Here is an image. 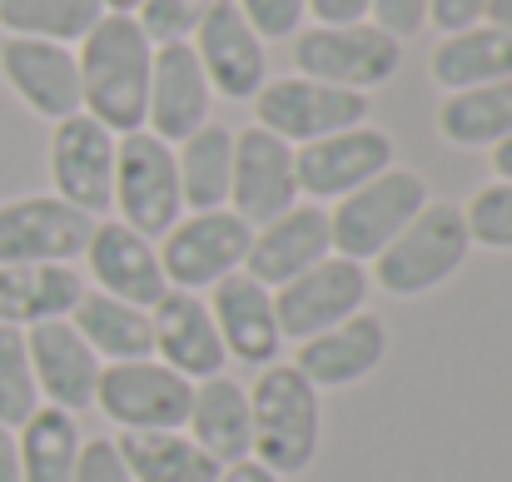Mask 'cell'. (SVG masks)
I'll use <instances>...</instances> for the list:
<instances>
[{"mask_svg": "<svg viewBox=\"0 0 512 482\" xmlns=\"http://www.w3.org/2000/svg\"><path fill=\"white\" fill-rule=\"evenodd\" d=\"M80 95L85 115L100 120L110 135H135L145 130V105H150V70H155V45L140 30L135 15H100L95 30L80 40Z\"/></svg>", "mask_w": 512, "mask_h": 482, "instance_id": "1", "label": "cell"}, {"mask_svg": "<svg viewBox=\"0 0 512 482\" xmlns=\"http://www.w3.org/2000/svg\"><path fill=\"white\" fill-rule=\"evenodd\" d=\"M249 418H254V453L274 478L304 473L319 458V433H324L319 388L294 363L259 368L249 388Z\"/></svg>", "mask_w": 512, "mask_h": 482, "instance_id": "2", "label": "cell"}, {"mask_svg": "<svg viewBox=\"0 0 512 482\" xmlns=\"http://www.w3.org/2000/svg\"><path fill=\"white\" fill-rule=\"evenodd\" d=\"M473 239H468V224H463V209L458 204H423L413 214V224L373 259V279L383 284V294L393 299H418L438 284H448L463 259H468Z\"/></svg>", "mask_w": 512, "mask_h": 482, "instance_id": "3", "label": "cell"}, {"mask_svg": "<svg viewBox=\"0 0 512 482\" xmlns=\"http://www.w3.org/2000/svg\"><path fill=\"white\" fill-rule=\"evenodd\" d=\"M428 204V184L413 169H383L378 179H368L363 189L343 194L339 209L329 214V234H334V254L363 264L378 259L408 224L413 214Z\"/></svg>", "mask_w": 512, "mask_h": 482, "instance_id": "4", "label": "cell"}, {"mask_svg": "<svg viewBox=\"0 0 512 482\" xmlns=\"http://www.w3.org/2000/svg\"><path fill=\"white\" fill-rule=\"evenodd\" d=\"M403 65V45L393 35H383L378 25L358 20V25H314L294 40V70L339 90L368 95L373 85L393 80Z\"/></svg>", "mask_w": 512, "mask_h": 482, "instance_id": "5", "label": "cell"}, {"mask_svg": "<svg viewBox=\"0 0 512 482\" xmlns=\"http://www.w3.org/2000/svg\"><path fill=\"white\" fill-rule=\"evenodd\" d=\"M115 209H120V224H130L145 239L170 234L174 224L184 219L174 150L165 140H155L150 130L120 135V150H115Z\"/></svg>", "mask_w": 512, "mask_h": 482, "instance_id": "6", "label": "cell"}, {"mask_svg": "<svg viewBox=\"0 0 512 482\" xmlns=\"http://www.w3.org/2000/svg\"><path fill=\"white\" fill-rule=\"evenodd\" d=\"M189 378H179L160 358H135V363H105L95 408L120 423L125 433H174L189 418Z\"/></svg>", "mask_w": 512, "mask_h": 482, "instance_id": "7", "label": "cell"}, {"mask_svg": "<svg viewBox=\"0 0 512 482\" xmlns=\"http://www.w3.org/2000/svg\"><path fill=\"white\" fill-rule=\"evenodd\" d=\"M254 115H259V130L279 135L284 145H314V140L363 125L368 95L309 80V75H284L254 95Z\"/></svg>", "mask_w": 512, "mask_h": 482, "instance_id": "8", "label": "cell"}, {"mask_svg": "<svg viewBox=\"0 0 512 482\" xmlns=\"http://www.w3.org/2000/svg\"><path fill=\"white\" fill-rule=\"evenodd\" d=\"M249 239H254V229H249L234 209L189 214V219H179L170 234H165L160 269H165L170 289H184V294L214 289L219 279H229V274L244 269Z\"/></svg>", "mask_w": 512, "mask_h": 482, "instance_id": "9", "label": "cell"}, {"mask_svg": "<svg viewBox=\"0 0 512 482\" xmlns=\"http://www.w3.org/2000/svg\"><path fill=\"white\" fill-rule=\"evenodd\" d=\"M95 219L55 194H25L0 204V269L5 264H70L85 254Z\"/></svg>", "mask_w": 512, "mask_h": 482, "instance_id": "10", "label": "cell"}, {"mask_svg": "<svg viewBox=\"0 0 512 482\" xmlns=\"http://www.w3.org/2000/svg\"><path fill=\"white\" fill-rule=\"evenodd\" d=\"M115 150H120V135H110L85 110L60 120L55 135H50V184H55V199L75 204L90 219L105 214L115 204Z\"/></svg>", "mask_w": 512, "mask_h": 482, "instance_id": "11", "label": "cell"}, {"mask_svg": "<svg viewBox=\"0 0 512 482\" xmlns=\"http://www.w3.org/2000/svg\"><path fill=\"white\" fill-rule=\"evenodd\" d=\"M363 299H368V274L363 264L343 259V254H329L319 259L314 269H304L299 279H289L279 294H274V319H279V333L284 338H314L334 323L363 314Z\"/></svg>", "mask_w": 512, "mask_h": 482, "instance_id": "12", "label": "cell"}, {"mask_svg": "<svg viewBox=\"0 0 512 482\" xmlns=\"http://www.w3.org/2000/svg\"><path fill=\"white\" fill-rule=\"evenodd\" d=\"M229 199L234 214L249 229L274 224L299 204V169H294V145H284L269 130H239L234 135V174H229Z\"/></svg>", "mask_w": 512, "mask_h": 482, "instance_id": "13", "label": "cell"}, {"mask_svg": "<svg viewBox=\"0 0 512 482\" xmlns=\"http://www.w3.org/2000/svg\"><path fill=\"white\" fill-rule=\"evenodd\" d=\"M0 75L5 85L15 90V100L25 110H35L40 120L60 125L70 115L85 110V95H80V60L70 45H55V40H25V35H10L0 45Z\"/></svg>", "mask_w": 512, "mask_h": 482, "instance_id": "14", "label": "cell"}, {"mask_svg": "<svg viewBox=\"0 0 512 482\" xmlns=\"http://www.w3.org/2000/svg\"><path fill=\"white\" fill-rule=\"evenodd\" d=\"M294 169H299V194H309L314 204L343 199V194L363 189L368 179H378L383 169H393V140L383 130L353 125L343 135L294 150Z\"/></svg>", "mask_w": 512, "mask_h": 482, "instance_id": "15", "label": "cell"}, {"mask_svg": "<svg viewBox=\"0 0 512 482\" xmlns=\"http://www.w3.org/2000/svg\"><path fill=\"white\" fill-rule=\"evenodd\" d=\"M25 348H30V368H35V388L50 408L65 413H85L95 403L100 388V353L75 333L70 319H50L25 328Z\"/></svg>", "mask_w": 512, "mask_h": 482, "instance_id": "16", "label": "cell"}, {"mask_svg": "<svg viewBox=\"0 0 512 482\" xmlns=\"http://www.w3.org/2000/svg\"><path fill=\"white\" fill-rule=\"evenodd\" d=\"M85 259H90V274H95L100 294H110L120 304H135V309L150 314L170 294V279L160 269V249L120 219L95 224V234L85 244Z\"/></svg>", "mask_w": 512, "mask_h": 482, "instance_id": "17", "label": "cell"}, {"mask_svg": "<svg viewBox=\"0 0 512 482\" xmlns=\"http://www.w3.org/2000/svg\"><path fill=\"white\" fill-rule=\"evenodd\" d=\"M334 254V234H329V209L324 204H294L289 214H279L274 224L254 229L244 269L254 284L264 289H284L289 279H299L304 269H314L319 259Z\"/></svg>", "mask_w": 512, "mask_h": 482, "instance_id": "18", "label": "cell"}, {"mask_svg": "<svg viewBox=\"0 0 512 482\" xmlns=\"http://www.w3.org/2000/svg\"><path fill=\"white\" fill-rule=\"evenodd\" d=\"M194 55L209 75V90H219L224 100H254L264 90V40L234 0H214V10L194 30Z\"/></svg>", "mask_w": 512, "mask_h": 482, "instance_id": "19", "label": "cell"}, {"mask_svg": "<svg viewBox=\"0 0 512 482\" xmlns=\"http://www.w3.org/2000/svg\"><path fill=\"white\" fill-rule=\"evenodd\" d=\"M209 75L194 55L189 40L155 45V70H150V105H145V130L165 145L189 140L199 125H209Z\"/></svg>", "mask_w": 512, "mask_h": 482, "instance_id": "20", "label": "cell"}, {"mask_svg": "<svg viewBox=\"0 0 512 482\" xmlns=\"http://www.w3.org/2000/svg\"><path fill=\"white\" fill-rule=\"evenodd\" d=\"M150 333H155V353L160 363H170L179 378H214L224 373V338L219 323L209 314L204 299L170 289L155 309H150Z\"/></svg>", "mask_w": 512, "mask_h": 482, "instance_id": "21", "label": "cell"}, {"mask_svg": "<svg viewBox=\"0 0 512 482\" xmlns=\"http://www.w3.org/2000/svg\"><path fill=\"white\" fill-rule=\"evenodd\" d=\"M388 353V328L373 314H353V319L334 323L314 338L299 343L294 368L314 383V388H353L363 383Z\"/></svg>", "mask_w": 512, "mask_h": 482, "instance_id": "22", "label": "cell"}, {"mask_svg": "<svg viewBox=\"0 0 512 482\" xmlns=\"http://www.w3.org/2000/svg\"><path fill=\"white\" fill-rule=\"evenodd\" d=\"M209 314L219 323V338H224V353L249 363V368H269L284 333L274 319V294L264 284H254L249 274H229L214 284V304Z\"/></svg>", "mask_w": 512, "mask_h": 482, "instance_id": "23", "label": "cell"}, {"mask_svg": "<svg viewBox=\"0 0 512 482\" xmlns=\"http://www.w3.org/2000/svg\"><path fill=\"white\" fill-rule=\"evenodd\" d=\"M189 438L219 463H244L254 453V418H249V388H239L234 378L214 373L194 388L189 398V418H184Z\"/></svg>", "mask_w": 512, "mask_h": 482, "instance_id": "24", "label": "cell"}, {"mask_svg": "<svg viewBox=\"0 0 512 482\" xmlns=\"http://www.w3.org/2000/svg\"><path fill=\"white\" fill-rule=\"evenodd\" d=\"M85 299V279L70 264H5L0 269V323L35 328L70 319Z\"/></svg>", "mask_w": 512, "mask_h": 482, "instance_id": "25", "label": "cell"}, {"mask_svg": "<svg viewBox=\"0 0 512 482\" xmlns=\"http://www.w3.org/2000/svg\"><path fill=\"white\" fill-rule=\"evenodd\" d=\"M433 80L448 95L512 80V35L498 25H468L458 35H443L433 50Z\"/></svg>", "mask_w": 512, "mask_h": 482, "instance_id": "26", "label": "cell"}, {"mask_svg": "<svg viewBox=\"0 0 512 482\" xmlns=\"http://www.w3.org/2000/svg\"><path fill=\"white\" fill-rule=\"evenodd\" d=\"M75 333L100 353V363H135V358H155V333H150V314L135 304H120L110 294H90L80 299V309L70 314Z\"/></svg>", "mask_w": 512, "mask_h": 482, "instance_id": "27", "label": "cell"}, {"mask_svg": "<svg viewBox=\"0 0 512 482\" xmlns=\"http://www.w3.org/2000/svg\"><path fill=\"white\" fill-rule=\"evenodd\" d=\"M15 448H20V482H70L85 438H80L75 413L40 403V408L20 423Z\"/></svg>", "mask_w": 512, "mask_h": 482, "instance_id": "28", "label": "cell"}, {"mask_svg": "<svg viewBox=\"0 0 512 482\" xmlns=\"http://www.w3.org/2000/svg\"><path fill=\"white\" fill-rule=\"evenodd\" d=\"M135 482H214L224 468L189 433H120L115 438Z\"/></svg>", "mask_w": 512, "mask_h": 482, "instance_id": "29", "label": "cell"}, {"mask_svg": "<svg viewBox=\"0 0 512 482\" xmlns=\"http://www.w3.org/2000/svg\"><path fill=\"white\" fill-rule=\"evenodd\" d=\"M174 169H179V199H184V209H194V214L224 209L229 174H234V130L199 125L189 140H179Z\"/></svg>", "mask_w": 512, "mask_h": 482, "instance_id": "30", "label": "cell"}, {"mask_svg": "<svg viewBox=\"0 0 512 482\" xmlns=\"http://www.w3.org/2000/svg\"><path fill=\"white\" fill-rule=\"evenodd\" d=\"M438 135L458 150H493L512 135V80L458 90L438 110Z\"/></svg>", "mask_w": 512, "mask_h": 482, "instance_id": "31", "label": "cell"}, {"mask_svg": "<svg viewBox=\"0 0 512 482\" xmlns=\"http://www.w3.org/2000/svg\"><path fill=\"white\" fill-rule=\"evenodd\" d=\"M100 15H105L100 0H0V25L10 35L55 40V45L85 40Z\"/></svg>", "mask_w": 512, "mask_h": 482, "instance_id": "32", "label": "cell"}, {"mask_svg": "<svg viewBox=\"0 0 512 482\" xmlns=\"http://www.w3.org/2000/svg\"><path fill=\"white\" fill-rule=\"evenodd\" d=\"M35 408H40V388H35L25 328L0 323V423L5 428H20Z\"/></svg>", "mask_w": 512, "mask_h": 482, "instance_id": "33", "label": "cell"}, {"mask_svg": "<svg viewBox=\"0 0 512 482\" xmlns=\"http://www.w3.org/2000/svg\"><path fill=\"white\" fill-rule=\"evenodd\" d=\"M463 224H468V239H473V244L512 254V184H503V179L483 184V189L468 199Z\"/></svg>", "mask_w": 512, "mask_h": 482, "instance_id": "34", "label": "cell"}, {"mask_svg": "<svg viewBox=\"0 0 512 482\" xmlns=\"http://www.w3.org/2000/svg\"><path fill=\"white\" fill-rule=\"evenodd\" d=\"M209 10L214 0H145L135 20L150 35V45H179V40H194Z\"/></svg>", "mask_w": 512, "mask_h": 482, "instance_id": "35", "label": "cell"}, {"mask_svg": "<svg viewBox=\"0 0 512 482\" xmlns=\"http://www.w3.org/2000/svg\"><path fill=\"white\" fill-rule=\"evenodd\" d=\"M234 5L244 10V20L254 25L259 40H289V35H299L304 10H309V0H234Z\"/></svg>", "mask_w": 512, "mask_h": 482, "instance_id": "36", "label": "cell"}, {"mask_svg": "<svg viewBox=\"0 0 512 482\" xmlns=\"http://www.w3.org/2000/svg\"><path fill=\"white\" fill-rule=\"evenodd\" d=\"M70 482H135V478H130L115 438H90L80 448V463H75V478Z\"/></svg>", "mask_w": 512, "mask_h": 482, "instance_id": "37", "label": "cell"}, {"mask_svg": "<svg viewBox=\"0 0 512 482\" xmlns=\"http://www.w3.org/2000/svg\"><path fill=\"white\" fill-rule=\"evenodd\" d=\"M368 25H378L393 40H408L428 25V0H368Z\"/></svg>", "mask_w": 512, "mask_h": 482, "instance_id": "38", "label": "cell"}, {"mask_svg": "<svg viewBox=\"0 0 512 482\" xmlns=\"http://www.w3.org/2000/svg\"><path fill=\"white\" fill-rule=\"evenodd\" d=\"M483 15H488V0H428V25H438L443 35H458L478 25Z\"/></svg>", "mask_w": 512, "mask_h": 482, "instance_id": "39", "label": "cell"}, {"mask_svg": "<svg viewBox=\"0 0 512 482\" xmlns=\"http://www.w3.org/2000/svg\"><path fill=\"white\" fill-rule=\"evenodd\" d=\"M309 15L319 25H358L368 15V0H309Z\"/></svg>", "mask_w": 512, "mask_h": 482, "instance_id": "40", "label": "cell"}, {"mask_svg": "<svg viewBox=\"0 0 512 482\" xmlns=\"http://www.w3.org/2000/svg\"><path fill=\"white\" fill-rule=\"evenodd\" d=\"M0 482H20V448H15V428L0 423Z\"/></svg>", "mask_w": 512, "mask_h": 482, "instance_id": "41", "label": "cell"}, {"mask_svg": "<svg viewBox=\"0 0 512 482\" xmlns=\"http://www.w3.org/2000/svg\"><path fill=\"white\" fill-rule=\"evenodd\" d=\"M214 482H279V478H274L264 463H249V458H244V463H229Z\"/></svg>", "mask_w": 512, "mask_h": 482, "instance_id": "42", "label": "cell"}, {"mask_svg": "<svg viewBox=\"0 0 512 482\" xmlns=\"http://www.w3.org/2000/svg\"><path fill=\"white\" fill-rule=\"evenodd\" d=\"M493 174H498L503 184H512V135L503 145H493Z\"/></svg>", "mask_w": 512, "mask_h": 482, "instance_id": "43", "label": "cell"}, {"mask_svg": "<svg viewBox=\"0 0 512 482\" xmlns=\"http://www.w3.org/2000/svg\"><path fill=\"white\" fill-rule=\"evenodd\" d=\"M488 20H493L503 35H512V0H488Z\"/></svg>", "mask_w": 512, "mask_h": 482, "instance_id": "44", "label": "cell"}, {"mask_svg": "<svg viewBox=\"0 0 512 482\" xmlns=\"http://www.w3.org/2000/svg\"><path fill=\"white\" fill-rule=\"evenodd\" d=\"M100 5H105L110 15H135V10H140L145 0H100Z\"/></svg>", "mask_w": 512, "mask_h": 482, "instance_id": "45", "label": "cell"}]
</instances>
